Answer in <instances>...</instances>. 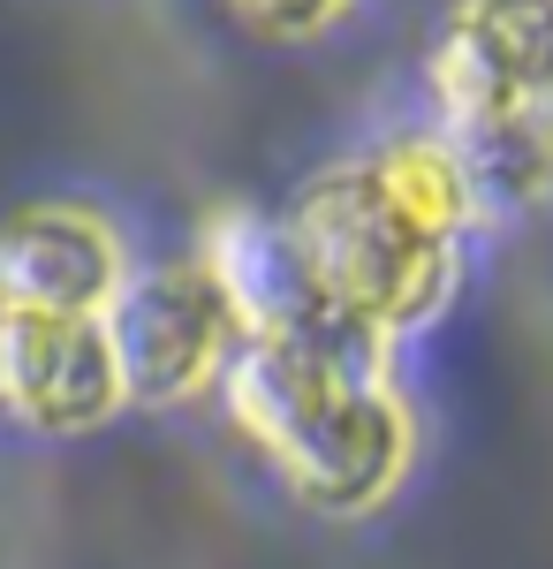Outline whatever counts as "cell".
<instances>
[{
	"label": "cell",
	"mask_w": 553,
	"mask_h": 569,
	"mask_svg": "<svg viewBox=\"0 0 553 569\" xmlns=\"http://www.w3.org/2000/svg\"><path fill=\"white\" fill-rule=\"evenodd\" d=\"M198 266L220 281V297H228L243 335H273V342H380L372 327H356L326 297V281L311 273V259H303L289 220L228 206L205 228V259Z\"/></svg>",
	"instance_id": "3957f363"
},
{
	"label": "cell",
	"mask_w": 553,
	"mask_h": 569,
	"mask_svg": "<svg viewBox=\"0 0 553 569\" xmlns=\"http://www.w3.org/2000/svg\"><path fill=\"white\" fill-rule=\"evenodd\" d=\"M243 8V23L265 31V39H311V31H326L349 0H235Z\"/></svg>",
	"instance_id": "8fae6325"
},
{
	"label": "cell",
	"mask_w": 553,
	"mask_h": 569,
	"mask_svg": "<svg viewBox=\"0 0 553 569\" xmlns=\"http://www.w3.org/2000/svg\"><path fill=\"white\" fill-rule=\"evenodd\" d=\"M448 160L463 176L470 220H515L523 206H539L553 182V144L539 137L531 114H509V122H448Z\"/></svg>",
	"instance_id": "9c48e42d"
},
{
	"label": "cell",
	"mask_w": 553,
	"mask_h": 569,
	"mask_svg": "<svg viewBox=\"0 0 553 569\" xmlns=\"http://www.w3.org/2000/svg\"><path fill=\"white\" fill-rule=\"evenodd\" d=\"M289 228L326 297L380 342L402 327H425L455 289V236H440L372 160L319 176L296 198Z\"/></svg>",
	"instance_id": "6da1fadb"
},
{
	"label": "cell",
	"mask_w": 553,
	"mask_h": 569,
	"mask_svg": "<svg viewBox=\"0 0 553 569\" xmlns=\"http://www.w3.org/2000/svg\"><path fill=\"white\" fill-rule=\"evenodd\" d=\"M448 122L539 114L553 91V0H463L432 53Z\"/></svg>",
	"instance_id": "277c9868"
},
{
	"label": "cell",
	"mask_w": 553,
	"mask_h": 569,
	"mask_svg": "<svg viewBox=\"0 0 553 569\" xmlns=\"http://www.w3.org/2000/svg\"><path fill=\"white\" fill-rule=\"evenodd\" d=\"M372 168H380L418 213L440 228V236H455L470 228V198H463V176H455V160H448V144L440 137H418V144H394V152H372Z\"/></svg>",
	"instance_id": "30bf717a"
},
{
	"label": "cell",
	"mask_w": 553,
	"mask_h": 569,
	"mask_svg": "<svg viewBox=\"0 0 553 569\" xmlns=\"http://www.w3.org/2000/svg\"><path fill=\"white\" fill-rule=\"evenodd\" d=\"M531 122H539V137H546V144H553V91H546V99H539V114H531Z\"/></svg>",
	"instance_id": "7c38bea8"
},
{
	"label": "cell",
	"mask_w": 553,
	"mask_h": 569,
	"mask_svg": "<svg viewBox=\"0 0 553 569\" xmlns=\"http://www.w3.org/2000/svg\"><path fill=\"white\" fill-rule=\"evenodd\" d=\"M122 289V243L77 206H31L0 228V311L99 319Z\"/></svg>",
	"instance_id": "52a82bcc"
},
{
	"label": "cell",
	"mask_w": 553,
	"mask_h": 569,
	"mask_svg": "<svg viewBox=\"0 0 553 569\" xmlns=\"http://www.w3.org/2000/svg\"><path fill=\"white\" fill-rule=\"evenodd\" d=\"M273 456H281L289 486L311 509L356 517V509L386 501V486L402 479V463H410V410L394 402L386 380H356L319 418H303Z\"/></svg>",
	"instance_id": "5b68a950"
},
{
	"label": "cell",
	"mask_w": 553,
	"mask_h": 569,
	"mask_svg": "<svg viewBox=\"0 0 553 569\" xmlns=\"http://www.w3.org/2000/svg\"><path fill=\"white\" fill-rule=\"evenodd\" d=\"M107 327V350H114V380L122 402H182V395L205 388L228 342L243 335L235 311L220 297V281L205 266H160L144 281H122L114 305L99 311Z\"/></svg>",
	"instance_id": "7a4b0ae2"
},
{
	"label": "cell",
	"mask_w": 553,
	"mask_h": 569,
	"mask_svg": "<svg viewBox=\"0 0 553 569\" xmlns=\"http://www.w3.org/2000/svg\"><path fill=\"white\" fill-rule=\"evenodd\" d=\"M356 380H386V342H273V335H251L243 357L228 365V402H235L243 433L281 448L303 418H319Z\"/></svg>",
	"instance_id": "ba28073f"
},
{
	"label": "cell",
	"mask_w": 553,
	"mask_h": 569,
	"mask_svg": "<svg viewBox=\"0 0 553 569\" xmlns=\"http://www.w3.org/2000/svg\"><path fill=\"white\" fill-rule=\"evenodd\" d=\"M0 402L39 433H84L99 426L122 380L99 319H46V311H0Z\"/></svg>",
	"instance_id": "8992f818"
}]
</instances>
